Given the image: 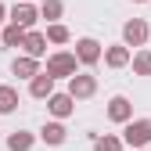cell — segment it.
I'll return each mask as SVG.
<instances>
[{"mask_svg": "<svg viewBox=\"0 0 151 151\" xmlns=\"http://www.w3.org/2000/svg\"><path fill=\"white\" fill-rule=\"evenodd\" d=\"M29 93L36 101H47L50 93H54V76H47V72H36L32 79H29Z\"/></svg>", "mask_w": 151, "mask_h": 151, "instance_id": "30bf717a", "label": "cell"}, {"mask_svg": "<svg viewBox=\"0 0 151 151\" xmlns=\"http://www.w3.org/2000/svg\"><path fill=\"white\" fill-rule=\"evenodd\" d=\"M129 65H133V76H151V50L140 47L137 54H129Z\"/></svg>", "mask_w": 151, "mask_h": 151, "instance_id": "9a60e30c", "label": "cell"}, {"mask_svg": "<svg viewBox=\"0 0 151 151\" xmlns=\"http://www.w3.org/2000/svg\"><path fill=\"white\" fill-rule=\"evenodd\" d=\"M14 108H18V90L4 83V86H0V115H11Z\"/></svg>", "mask_w": 151, "mask_h": 151, "instance_id": "2e32d148", "label": "cell"}, {"mask_svg": "<svg viewBox=\"0 0 151 151\" xmlns=\"http://www.w3.org/2000/svg\"><path fill=\"white\" fill-rule=\"evenodd\" d=\"M61 14H65L61 0H43V4H40V18H47V22H58Z\"/></svg>", "mask_w": 151, "mask_h": 151, "instance_id": "d6986e66", "label": "cell"}, {"mask_svg": "<svg viewBox=\"0 0 151 151\" xmlns=\"http://www.w3.org/2000/svg\"><path fill=\"white\" fill-rule=\"evenodd\" d=\"M47 111H50L54 119H68L72 111H76V97H72L68 90H65V93H58V90H54L50 97H47Z\"/></svg>", "mask_w": 151, "mask_h": 151, "instance_id": "52a82bcc", "label": "cell"}, {"mask_svg": "<svg viewBox=\"0 0 151 151\" xmlns=\"http://www.w3.org/2000/svg\"><path fill=\"white\" fill-rule=\"evenodd\" d=\"M108 119L111 122H129V119H133V104H129V97L115 93V97L108 101Z\"/></svg>", "mask_w": 151, "mask_h": 151, "instance_id": "ba28073f", "label": "cell"}, {"mask_svg": "<svg viewBox=\"0 0 151 151\" xmlns=\"http://www.w3.org/2000/svg\"><path fill=\"white\" fill-rule=\"evenodd\" d=\"M11 72L18 76V79H32V76L40 72V58H32V54H22V58H14Z\"/></svg>", "mask_w": 151, "mask_h": 151, "instance_id": "7c38bea8", "label": "cell"}, {"mask_svg": "<svg viewBox=\"0 0 151 151\" xmlns=\"http://www.w3.org/2000/svg\"><path fill=\"white\" fill-rule=\"evenodd\" d=\"M93 151H122V137H115V133L93 137Z\"/></svg>", "mask_w": 151, "mask_h": 151, "instance_id": "ffe728a7", "label": "cell"}, {"mask_svg": "<svg viewBox=\"0 0 151 151\" xmlns=\"http://www.w3.org/2000/svg\"><path fill=\"white\" fill-rule=\"evenodd\" d=\"M36 18H40V7H32L29 0H18V4L7 11V22L22 25V29H32V25H36Z\"/></svg>", "mask_w": 151, "mask_h": 151, "instance_id": "8992f818", "label": "cell"}, {"mask_svg": "<svg viewBox=\"0 0 151 151\" xmlns=\"http://www.w3.org/2000/svg\"><path fill=\"white\" fill-rule=\"evenodd\" d=\"M22 40H25V29H22V25H14V22H11L4 32H0V43H4V47H22Z\"/></svg>", "mask_w": 151, "mask_h": 151, "instance_id": "e0dca14e", "label": "cell"}, {"mask_svg": "<svg viewBox=\"0 0 151 151\" xmlns=\"http://www.w3.org/2000/svg\"><path fill=\"white\" fill-rule=\"evenodd\" d=\"M68 93L76 101H86L97 93V76H90V72H72L68 76Z\"/></svg>", "mask_w": 151, "mask_h": 151, "instance_id": "3957f363", "label": "cell"}, {"mask_svg": "<svg viewBox=\"0 0 151 151\" xmlns=\"http://www.w3.org/2000/svg\"><path fill=\"white\" fill-rule=\"evenodd\" d=\"M101 40H93V36H79V40H76V58H79V65H97L101 61Z\"/></svg>", "mask_w": 151, "mask_h": 151, "instance_id": "277c9868", "label": "cell"}, {"mask_svg": "<svg viewBox=\"0 0 151 151\" xmlns=\"http://www.w3.org/2000/svg\"><path fill=\"white\" fill-rule=\"evenodd\" d=\"M65 137H68V129H65L61 122H43V129H40V140L50 144V147H61Z\"/></svg>", "mask_w": 151, "mask_h": 151, "instance_id": "4fadbf2b", "label": "cell"}, {"mask_svg": "<svg viewBox=\"0 0 151 151\" xmlns=\"http://www.w3.org/2000/svg\"><path fill=\"white\" fill-rule=\"evenodd\" d=\"M36 144V133H25V129H14L7 137V151H29Z\"/></svg>", "mask_w": 151, "mask_h": 151, "instance_id": "5bb4252c", "label": "cell"}, {"mask_svg": "<svg viewBox=\"0 0 151 151\" xmlns=\"http://www.w3.org/2000/svg\"><path fill=\"white\" fill-rule=\"evenodd\" d=\"M47 76H54V79H68L72 72H79V58H76L72 50H58V54H50L47 58Z\"/></svg>", "mask_w": 151, "mask_h": 151, "instance_id": "6da1fadb", "label": "cell"}, {"mask_svg": "<svg viewBox=\"0 0 151 151\" xmlns=\"http://www.w3.org/2000/svg\"><path fill=\"white\" fill-rule=\"evenodd\" d=\"M101 58H104L108 68H126V65H129V47H126V43H111V47L101 50Z\"/></svg>", "mask_w": 151, "mask_h": 151, "instance_id": "9c48e42d", "label": "cell"}, {"mask_svg": "<svg viewBox=\"0 0 151 151\" xmlns=\"http://www.w3.org/2000/svg\"><path fill=\"white\" fill-rule=\"evenodd\" d=\"M22 50H25V54H32V58H43V54H47V36H43V32H36V29H25Z\"/></svg>", "mask_w": 151, "mask_h": 151, "instance_id": "8fae6325", "label": "cell"}, {"mask_svg": "<svg viewBox=\"0 0 151 151\" xmlns=\"http://www.w3.org/2000/svg\"><path fill=\"white\" fill-rule=\"evenodd\" d=\"M43 36H47V43H68V40H72V32H68L61 22H47V32H43Z\"/></svg>", "mask_w": 151, "mask_h": 151, "instance_id": "ac0fdd59", "label": "cell"}, {"mask_svg": "<svg viewBox=\"0 0 151 151\" xmlns=\"http://www.w3.org/2000/svg\"><path fill=\"white\" fill-rule=\"evenodd\" d=\"M133 4H144V0H133Z\"/></svg>", "mask_w": 151, "mask_h": 151, "instance_id": "603a6c76", "label": "cell"}, {"mask_svg": "<svg viewBox=\"0 0 151 151\" xmlns=\"http://www.w3.org/2000/svg\"><path fill=\"white\" fill-rule=\"evenodd\" d=\"M4 18H7V7H4V4H0V22H4Z\"/></svg>", "mask_w": 151, "mask_h": 151, "instance_id": "44dd1931", "label": "cell"}, {"mask_svg": "<svg viewBox=\"0 0 151 151\" xmlns=\"http://www.w3.org/2000/svg\"><path fill=\"white\" fill-rule=\"evenodd\" d=\"M147 36H151V29H147L144 18H129V22L122 25V43L126 47H144Z\"/></svg>", "mask_w": 151, "mask_h": 151, "instance_id": "5b68a950", "label": "cell"}, {"mask_svg": "<svg viewBox=\"0 0 151 151\" xmlns=\"http://www.w3.org/2000/svg\"><path fill=\"white\" fill-rule=\"evenodd\" d=\"M122 126H126L122 129V144H129V147H147L151 144V119H129Z\"/></svg>", "mask_w": 151, "mask_h": 151, "instance_id": "7a4b0ae2", "label": "cell"}, {"mask_svg": "<svg viewBox=\"0 0 151 151\" xmlns=\"http://www.w3.org/2000/svg\"><path fill=\"white\" fill-rule=\"evenodd\" d=\"M133 151H147V147H133Z\"/></svg>", "mask_w": 151, "mask_h": 151, "instance_id": "7402d4cb", "label": "cell"}]
</instances>
